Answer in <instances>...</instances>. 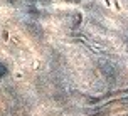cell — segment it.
<instances>
[{
	"label": "cell",
	"instance_id": "obj_1",
	"mask_svg": "<svg viewBox=\"0 0 128 116\" xmlns=\"http://www.w3.org/2000/svg\"><path fill=\"white\" fill-rule=\"evenodd\" d=\"M5 72H7V69H5V66H4V64H0V77L4 76V74H5Z\"/></svg>",
	"mask_w": 128,
	"mask_h": 116
}]
</instances>
